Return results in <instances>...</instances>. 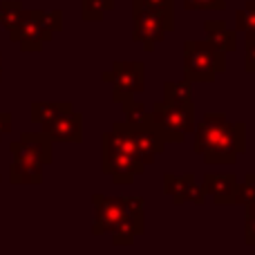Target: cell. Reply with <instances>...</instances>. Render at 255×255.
Instances as JSON below:
<instances>
[{
  "mask_svg": "<svg viewBox=\"0 0 255 255\" xmlns=\"http://www.w3.org/2000/svg\"><path fill=\"white\" fill-rule=\"evenodd\" d=\"M193 150L202 154L206 163H235L247 152V126L242 121L231 124L222 112H211L195 124Z\"/></svg>",
  "mask_w": 255,
  "mask_h": 255,
  "instance_id": "6da1fadb",
  "label": "cell"
},
{
  "mask_svg": "<svg viewBox=\"0 0 255 255\" xmlns=\"http://www.w3.org/2000/svg\"><path fill=\"white\" fill-rule=\"evenodd\" d=\"M103 143V175L112 177V181L119 186H130L136 175L145 170V166L139 161L132 141V126L126 121L112 126L110 132H106L101 139Z\"/></svg>",
  "mask_w": 255,
  "mask_h": 255,
  "instance_id": "7a4b0ae2",
  "label": "cell"
},
{
  "mask_svg": "<svg viewBox=\"0 0 255 255\" xmlns=\"http://www.w3.org/2000/svg\"><path fill=\"white\" fill-rule=\"evenodd\" d=\"M226 70V54L215 49L208 40L184 43V79L190 83H213Z\"/></svg>",
  "mask_w": 255,
  "mask_h": 255,
  "instance_id": "3957f363",
  "label": "cell"
},
{
  "mask_svg": "<svg viewBox=\"0 0 255 255\" xmlns=\"http://www.w3.org/2000/svg\"><path fill=\"white\" fill-rule=\"evenodd\" d=\"M150 126L157 130L166 143H184L186 134L195 130V106H172V103L157 101L152 103Z\"/></svg>",
  "mask_w": 255,
  "mask_h": 255,
  "instance_id": "277c9868",
  "label": "cell"
},
{
  "mask_svg": "<svg viewBox=\"0 0 255 255\" xmlns=\"http://www.w3.org/2000/svg\"><path fill=\"white\" fill-rule=\"evenodd\" d=\"M175 27L161 16V13L145 9L141 4H132V40L143 45L145 52H152L154 45L166 38L168 31Z\"/></svg>",
  "mask_w": 255,
  "mask_h": 255,
  "instance_id": "5b68a950",
  "label": "cell"
},
{
  "mask_svg": "<svg viewBox=\"0 0 255 255\" xmlns=\"http://www.w3.org/2000/svg\"><path fill=\"white\" fill-rule=\"evenodd\" d=\"M112 101L124 103L145 88V65L141 61H115L112 63Z\"/></svg>",
  "mask_w": 255,
  "mask_h": 255,
  "instance_id": "8992f818",
  "label": "cell"
},
{
  "mask_svg": "<svg viewBox=\"0 0 255 255\" xmlns=\"http://www.w3.org/2000/svg\"><path fill=\"white\" fill-rule=\"evenodd\" d=\"M11 38L20 45L22 52H40L45 43L52 36L45 31L43 20H40V11H22L20 22L16 25V29L9 31Z\"/></svg>",
  "mask_w": 255,
  "mask_h": 255,
  "instance_id": "52a82bcc",
  "label": "cell"
},
{
  "mask_svg": "<svg viewBox=\"0 0 255 255\" xmlns=\"http://www.w3.org/2000/svg\"><path fill=\"white\" fill-rule=\"evenodd\" d=\"M52 145L54 143L45 132H22L20 141L11 143V154L13 159H27V161H38L47 166L54 159Z\"/></svg>",
  "mask_w": 255,
  "mask_h": 255,
  "instance_id": "ba28073f",
  "label": "cell"
},
{
  "mask_svg": "<svg viewBox=\"0 0 255 255\" xmlns=\"http://www.w3.org/2000/svg\"><path fill=\"white\" fill-rule=\"evenodd\" d=\"M40 132H45L52 143H81L83 141V115L76 110H67L40 128Z\"/></svg>",
  "mask_w": 255,
  "mask_h": 255,
  "instance_id": "9c48e42d",
  "label": "cell"
},
{
  "mask_svg": "<svg viewBox=\"0 0 255 255\" xmlns=\"http://www.w3.org/2000/svg\"><path fill=\"white\" fill-rule=\"evenodd\" d=\"M94 208H97V217H94L92 233H112V229L117 226V222L124 217V197H106V195L97 193L92 195Z\"/></svg>",
  "mask_w": 255,
  "mask_h": 255,
  "instance_id": "30bf717a",
  "label": "cell"
},
{
  "mask_svg": "<svg viewBox=\"0 0 255 255\" xmlns=\"http://www.w3.org/2000/svg\"><path fill=\"white\" fill-rule=\"evenodd\" d=\"M132 141H134L136 157H139V161L143 163V166L154 163L157 154H161L168 145L150 124L148 126H132Z\"/></svg>",
  "mask_w": 255,
  "mask_h": 255,
  "instance_id": "8fae6325",
  "label": "cell"
},
{
  "mask_svg": "<svg viewBox=\"0 0 255 255\" xmlns=\"http://www.w3.org/2000/svg\"><path fill=\"white\" fill-rule=\"evenodd\" d=\"M202 186L206 190V195H211L213 202L224 206V204H233L238 177L233 172H208V175H204Z\"/></svg>",
  "mask_w": 255,
  "mask_h": 255,
  "instance_id": "7c38bea8",
  "label": "cell"
},
{
  "mask_svg": "<svg viewBox=\"0 0 255 255\" xmlns=\"http://www.w3.org/2000/svg\"><path fill=\"white\" fill-rule=\"evenodd\" d=\"M112 242L119 244V247H128V244L134 242V238L143 235V215H136V213H126L124 217L117 222V226L112 229Z\"/></svg>",
  "mask_w": 255,
  "mask_h": 255,
  "instance_id": "4fadbf2b",
  "label": "cell"
},
{
  "mask_svg": "<svg viewBox=\"0 0 255 255\" xmlns=\"http://www.w3.org/2000/svg\"><path fill=\"white\" fill-rule=\"evenodd\" d=\"M204 31H206V40L213 45L215 49L224 54H231L238 49V38H235V31L229 29L222 20H206L204 22Z\"/></svg>",
  "mask_w": 255,
  "mask_h": 255,
  "instance_id": "5bb4252c",
  "label": "cell"
},
{
  "mask_svg": "<svg viewBox=\"0 0 255 255\" xmlns=\"http://www.w3.org/2000/svg\"><path fill=\"white\" fill-rule=\"evenodd\" d=\"M43 181V163L13 159L11 163V184L16 186H38Z\"/></svg>",
  "mask_w": 255,
  "mask_h": 255,
  "instance_id": "9a60e30c",
  "label": "cell"
},
{
  "mask_svg": "<svg viewBox=\"0 0 255 255\" xmlns=\"http://www.w3.org/2000/svg\"><path fill=\"white\" fill-rule=\"evenodd\" d=\"M193 181H195L193 172H186V175L166 172V175H163V193H166L177 206H181V204L188 202V188Z\"/></svg>",
  "mask_w": 255,
  "mask_h": 255,
  "instance_id": "2e32d148",
  "label": "cell"
},
{
  "mask_svg": "<svg viewBox=\"0 0 255 255\" xmlns=\"http://www.w3.org/2000/svg\"><path fill=\"white\" fill-rule=\"evenodd\" d=\"M67 110H74V106H72L70 101H34L31 103V121L34 124H38L40 128L47 126L49 121H54L58 115H63V112Z\"/></svg>",
  "mask_w": 255,
  "mask_h": 255,
  "instance_id": "e0dca14e",
  "label": "cell"
},
{
  "mask_svg": "<svg viewBox=\"0 0 255 255\" xmlns=\"http://www.w3.org/2000/svg\"><path fill=\"white\" fill-rule=\"evenodd\" d=\"M163 103H172V106L193 103V83H190L188 79L166 81V83H163Z\"/></svg>",
  "mask_w": 255,
  "mask_h": 255,
  "instance_id": "ac0fdd59",
  "label": "cell"
},
{
  "mask_svg": "<svg viewBox=\"0 0 255 255\" xmlns=\"http://www.w3.org/2000/svg\"><path fill=\"white\" fill-rule=\"evenodd\" d=\"M124 112H126V124L130 126H148L150 124V112H148V106L139 99H126L124 103Z\"/></svg>",
  "mask_w": 255,
  "mask_h": 255,
  "instance_id": "d6986e66",
  "label": "cell"
},
{
  "mask_svg": "<svg viewBox=\"0 0 255 255\" xmlns=\"http://www.w3.org/2000/svg\"><path fill=\"white\" fill-rule=\"evenodd\" d=\"M22 2L20 0H4V2H0V22H2V27L7 31H13L16 29V25L20 22L22 18Z\"/></svg>",
  "mask_w": 255,
  "mask_h": 255,
  "instance_id": "ffe728a7",
  "label": "cell"
},
{
  "mask_svg": "<svg viewBox=\"0 0 255 255\" xmlns=\"http://www.w3.org/2000/svg\"><path fill=\"white\" fill-rule=\"evenodd\" d=\"M235 31L255 36V0H247L244 7L235 11Z\"/></svg>",
  "mask_w": 255,
  "mask_h": 255,
  "instance_id": "44dd1931",
  "label": "cell"
},
{
  "mask_svg": "<svg viewBox=\"0 0 255 255\" xmlns=\"http://www.w3.org/2000/svg\"><path fill=\"white\" fill-rule=\"evenodd\" d=\"M115 9V0H83V20H101Z\"/></svg>",
  "mask_w": 255,
  "mask_h": 255,
  "instance_id": "7402d4cb",
  "label": "cell"
},
{
  "mask_svg": "<svg viewBox=\"0 0 255 255\" xmlns=\"http://www.w3.org/2000/svg\"><path fill=\"white\" fill-rule=\"evenodd\" d=\"M132 4H141L145 9L161 13L172 27H175V0H132Z\"/></svg>",
  "mask_w": 255,
  "mask_h": 255,
  "instance_id": "603a6c76",
  "label": "cell"
},
{
  "mask_svg": "<svg viewBox=\"0 0 255 255\" xmlns=\"http://www.w3.org/2000/svg\"><path fill=\"white\" fill-rule=\"evenodd\" d=\"M253 197H255V172H249L242 184H238V188H235L233 204H242L244 206V204H249Z\"/></svg>",
  "mask_w": 255,
  "mask_h": 255,
  "instance_id": "cb8c5ba5",
  "label": "cell"
},
{
  "mask_svg": "<svg viewBox=\"0 0 255 255\" xmlns=\"http://www.w3.org/2000/svg\"><path fill=\"white\" fill-rule=\"evenodd\" d=\"M186 11H224L226 0H184Z\"/></svg>",
  "mask_w": 255,
  "mask_h": 255,
  "instance_id": "d4e9b609",
  "label": "cell"
},
{
  "mask_svg": "<svg viewBox=\"0 0 255 255\" xmlns=\"http://www.w3.org/2000/svg\"><path fill=\"white\" fill-rule=\"evenodd\" d=\"M244 49H247V61H244V67H247L249 74H255V36H249L247 34Z\"/></svg>",
  "mask_w": 255,
  "mask_h": 255,
  "instance_id": "484cf974",
  "label": "cell"
},
{
  "mask_svg": "<svg viewBox=\"0 0 255 255\" xmlns=\"http://www.w3.org/2000/svg\"><path fill=\"white\" fill-rule=\"evenodd\" d=\"M188 202H193V204H197V206H202L204 202H206V190H204V186L202 184H190V188H188Z\"/></svg>",
  "mask_w": 255,
  "mask_h": 255,
  "instance_id": "4316f807",
  "label": "cell"
},
{
  "mask_svg": "<svg viewBox=\"0 0 255 255\" xmlns=\"http://www.w3.org/2000/svg\"><path fill=\"white\" fill-rule=\"evenodd\" d=\"M244 242L249 244V247H255V217H247V222H244Z\"/></svg>",
  "mask_w": 255,
  "mask_h": 255,
  "instance_id": "83f0119b",
  "label": "cell"
},
{
  "mask_svg": "<svg viewBox=\"0 0 255 255\" xmlns=\"http://www.w3.org/2000/svg\"><path fill=\"white\" fill-rule=\"evenodd\" d=\"M7 132H11V115L9 112H0V141H2V136Z\"/></svg>",
  "mask_w": 255,
  "mask_h": 255,
  "instance_id": "f1b7e54d",
  "label": "cell"
},
{
  "mask_svg": "<svg viewBox=\"0 0 255 255\" xmlns=\"http://www.w3.org/2000/svg\"><path fill=\"white\" fill-rule=\"evenodd\" d=\"M103 81H106V83H110V81H112V72H106V74H103Z\"/></svg>",
  "mask_w": 255,
  "mask_h": 255,
  "instance_id": "f546056e",
  "label": "cell"
},
{
  "mask_svg": "<svg viewBox=\"0 0 255 255\" xmlns=\"http://www.w3.org/2000/svg\"><path fill=\"white\" fill-rule=\"evenodd\" d=\"M0 79H2V54H0Z\"/></svg>",
  "mask_w": 255,
  "mask_h": 255,
  "instance_id": "4dcf8cb0",
  "label": "cell"
}]
</instances>
